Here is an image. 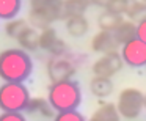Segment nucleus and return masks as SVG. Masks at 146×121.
<instances>
[{"mask_svg": "<svg viewBox=\"0 0 146 121\" xmlns=\"http://www.w3.org/2000/svg\"><path fill=\"white\" fill-rule=\"evenodd\" d=\"M91 5V0H63V19L80 16Z\"/></svg>", "mask_w": 146, "mask_h": 121, "instance_id": "nucleus-14", "label": "nucleus"}, {"mask_svg": "<svg viewBox=\"0 0 146 121\" xmlns=\"http://www.w3.org/2000/svg\"><path fill=\"white\" fill-rule=\"evenodd\" d=\"M27 113H35V112H39L42 116L46 118H54L57 115V112L50 107L47 99H42V98H32L25 108Z\"/></svg>", "mask_w": 146, "mask_h": 121, "instance_id": "nucleus-16", "label": "nucleus"}, {"mask_svg": "<svg viewBox=\"0 0 146 121\" xmlns=\"http://www.w3.org/2000/svg\"><path fill=\"white\" fill-rule=\"evenodd\" d=\"M135 24H137V38L146 44V16Z\"/></svg>", "mask_w": 146, "mask_h": 121, "instance_id": "nucleus-25", "label": "nucleus"}, {"mask_svg": "<svg viewBox=\"0 0 146 121\" xmlns=\"http://www.w3.org/2000/svg\"><path fill=\"white\" fill-rule=\"evenodd\" d=\"M129 3H130V0H110V3L107 5L105 10L110 11V13L118 14V16H123V14H126Z\"/></svg>", "mask_w": 146, "mask_h": 121, "instance_id": "nucleus-22", "label": "nucleus"}, {"mask_svg": "<svg viewBox=\"0 0 146 121\" xmlns=\"http://www.w3.org/2000/svg\"><path fill=\"white\" fill-rule=\"evenodd\" d=\"M90 91H91L93 96H96L99 99L108 98L113 93V82H111V79L93 76V79L90 80Z\"/></svg>", "mask_w": 146, "mask_h": 121, "instance_id": "nucleus-11", "label": "nucleus"}, {"mask_svg": "<svg viewBox=\"0 0 146 121\" xmlns=\"http://www.w3.org/2000/svg\"><path fill=\"white\" fill-rule=\"evenodd\" d=\"M116 110L121 118L135 120L145 108V94L138 88H124L118 94Z\"/></svg>", "mask_w": 146, "mask_h": 121, "instance_id": "nucleus-5", "label": "nucleus"}, {"mask_svg": "<svg viewBox=\"0 0 146 121\" xmlns=\"http://www.w3.org/2000/svg\"><path fill=\"white\" fill-rule=\"evenodd\" d=\"M54 121H88L79 110H69V112H60L54 116Z\"/></svg>", "mask_w": 146, "mask_h": 121, "instance_id": "nucleus-23", "label": "nucleus"}, {"mask_svg": "<svg viewBox=\"0 0 146 121\" xmlns=\"http://www.w3.org/2000/svg\"><path fill=\"white\" fill-rule=\"evenodd\" d=\"M141 2H145V3H146V0H141Z\"/></svg>", "mask_w": 146, "mask_h": 121, "instance_id": "nucleus-28", "label": "nucleus"}, {"mask_svg": "<svg viewBox=\"0 0 146 121\" xmlns=\"http://www.w3.org/2000/svg\"><path fill=\"white\" fill-rule=\"evenodd\" d=\"M21 7H22V0H0V19H16Z\"/></svg>", "mask_w": 146, "mask_h": 121, "instance_id": "nucleus-17", "label": "nucleus"}, {"mask_svg": "<svg viewBox=\"0 0 146 121\" xmlns=\"http://www.w3.org/2000/svg\"><path fill=\"white\" fill-rule=\"evenodd\" d=\"M77 58L74 55L64 54L60 57H50L47 61V76L52 82L69 80L77 71Z\"/></svg>", "mask_w": 146, "mask_h": 121, "instance_id": "nucleus-6", "label": "nucleus"}, {"mask_svg": "<svg viewBox=\"0 0 146 121\" xmlns=\"http://www.w3.org/2000/svg\"><path fill=\"white\" fill-rule=\"evenodd\" d=\"M30 96L29 88L24 83L5 82L0 85V110L2 112H25Z\"/></svg>", "mask_w": 146, "mask_h": 121, "instance_id": "nucleus-4", "label": "nucleus"}, {"mask_svg": "<svg viewBox=\"0 0 146 121\" xmlns=\"http://www.w3.org/2000/svg\"><path fill=\"white\" fill-rule=\"evenodd\" d=\"M29 27H30V24H29V21H27V19H17V17H16V19L8 21L5 30H7V35L10 36V38L17 39V36H19L25 29H29Z\"/></svg>", "mask_w": 146, "mask_h": 121, "instance_id": "nucleus-21", "label": "nucleus"}, {"mask_svg": "<svg viewBox=\"0 0 146 121\" xmlns=\"http://www.w3.org/2000/svg\"><path fill=\"white\" fill-rule=\"evenodd\" d=\"M58 19H63V0H30V27L44 30Z\"/></svg>", "mask_w": 146, "mask_h": 121, "instance_id": "nucleus-3", "label": "nucleus"}, {"mask_svg": "<svg viewBox=\"0 0 146 121\" xmlns=\"http://www.w3.org/2000/svg\"><path fill=\"white\" fill-rule=\"evenodd\" d=\"M88 29H90V24L83 14L72 16V17H68L66 19V30L74 38H82L83 35H86Z\"/></svg>", "mask_w": 146, "mask_h": 121, "instance_id": "nucleus-13", "label": "nucleus"}, {"mask_svg": "<svg viewBox=\"0 0 146 121\" xmlns=\"http://www.w3.org/2000/svg\"><path fill=\"white\" fill-rule=\"evenodd\" d=\"M123 58H121L119 52H110V54H104L101 58L93 63L91 71L93 76L96 77H105V79H111L116 72H119L123 68Z\"/></svg>", "mask_w": 146, "mask_h": 121, "instance_id": "nucleus-8", "label": "nucleus"}, {"mask_svg": "<svg viewBox=\"0 0 146 121\" xmlns=\"http://www.w3.org/2000/svg\"><path fill=\"white\" fill-rule=\"evenodd\" d=\"M119 113L116 110V105L111 102H104L94 110L88 121H119Z\"/></svg>", "mask_w": 146, "mask_h": 121, "instance_id": "nucleus-12", "label": "nucleus"}, {"mask_svg": "<svg viewBox=\"0 0 146 121\" xmlns=\"http://www.w3.org/2000/svg\"><path fill=\"white\" fill-rule=\"evenodd\" d=\"M47 101L57 113L77 110L82 102V88L72 79L52 82L47 88Z\"/></svg>", "mask_w": 146, "mask_h": 121, "instance_id": "nucleus-2", "label": "nucleus"}, {"mask_svg": "<svg viewBox=\"0 0 146 121\" xmlns=\"http://www.w3.org/2000/svg\"><path fill=\"white\" fill-rule=\"evenodd\" d=\"M33 72V60L22 49L0 52V79L5 82L24 83Z\"/></svg>", "mask_w": 146, "mask_h": 121, "instance_id": "nucleus-1", "label": "nucleus"}, {"mask_svg": "<svg viewBox=\"0 0 146 121\" xmlns=\"http://www.w3.org/2000/svg\"><path fill=\"white\" fill-rule=\"evenodd\" d=\"M111 33H113L115 39L118 41V44L123 46V44H126V43L132 41L133 38H137V24L132 22V21H129V19H123L119 22V25H118Z\"/></svg>", "mask_w": 146, "mask_h": 121, "instance_id": "nucleus-10", "label": "nucleus"}, {"mask_svg": "<svg viewBox=\"0 0 146 121\" xmlns=\"http://www.w3.org/2000/svg\"><path fill=\"white\" fill-rule=\"evenodd\" d=\"M145 108H146V94H145Z\"/></svg>", "mask_w": 146, "mask_h": 121, "instance_id": "nucleus-27", "label": "nucleus"}, {"mask_svg": "<svg viewBox=\"0 0 146 121\" xmlns=\"http://www.w3.org/2000/svg\"><path fill=\"white\" fill-rule=\"evenodd\" d=\"M119 44L115 39L111 32H105V30H99L91 39V49L99 54H110V52H116Z\"/></svg>", "mask_w": 146, "mask_h": 121, "instance_id": "nucleus-9", "label": "nucleus"}, {"mask_svg": "<svg viewBox=\"0 0 146 121\" xmlns=\"http://www.w3.org/2000/svg\"><path fill=\"white\" fill-rule=\"evenodd\" d=\"M58 35L57 32H55V29H52V27H47V29H44L41 33H39V38H38V44L41 49H44V51H50L52 46L55 44V43L58 41Z\"/></svg>", "mask_w": 146, "mask_h": 121, "instance_id": "nucleus-20", "label": "nucleus"}, {"mask_svg": "<svg viewBox=\"0 0 146 121\" xmlns=\"http://www.w3.org/2000/svg\"><path fill=\"white\" fill-rule=\"evenodd\" d=\"M123 21V17L118 16V14L115 13H110V11H102L101 14H99L98 17V25L101 30H105V32H113L115 29H116L118 25H119V22Z\"/></svg>", "mask_w": 146, "mask_h": 121, "instance_id": "nucleus-18", "label": "nucleus"}, {"mask_svg": "<svg viewBox=\"0 0 146 121\" xmlns=\"http://www.w3.org/2000/svg\"><path fill=\"white\" fill-rule=\"evenodd\" d=\"M38 38H39L38 32H36L33 27H29V29H25L19 36H17V41H19L22 51H25V52H35L36 49H39Z\"/></svg>", "mask_w": 146, "mask_h": 121, "instance_id": "nucleus-15", "label": "nucleus"}, {"mask_svg": "<svg viewBox=\"0 0 146 121\" xmlns=\"http://www.w3.org/2000/svg\"><path fill=\"white\" fill-rule=\"evenodd\" d=\"M108 3H110V0H91V5L99 8H107Z\"/></svg>", "mask_w": 146, "mask_h": 121, "instance_id": "nucleus-26", "label": "nucleus"}, {"mask_svg": "<svg viewBox=\"0 0 146 121\" xmlns=\"http://www.w3.org/2000/svg\"><path fill=\"white\" fill-rule=\"evenodd\" d=\"M0 121H27V118L22 113H17V112H2Z\"/></svg>", "mask_w": 146, "mask_h": 121, "instance_id": "nucleus-24", "label": "nucleus"}, {"mask_svg": "<svg viewBox=\"0 0 146 121\" xmlns=\"http://www.w3.org/2000/svg\"><path fill=\"white\" fill-rule=\"evenodd\" d=\"M126 16L132 22H138L140 19H143L146 16V3L141 2V0H130L127 11H126Z\"/></svg>", "mask_w": 146, "mask_h": 121, "instance_id": "nucleus-19", "label": "nucleus"}, {"mask_svg": "<svg viewBox=\"0 0 146 121\" xmlns=\"http://www.w3.org/2000/svg\"><path fill=\"white\" fill-rule=\"evenodd\" d=\"M119 55L123 58V63L129 68L135 69L146 66V44L138 38H133L132 41L121 46Z\"/></svg>", "mask_w": 146, "mask_h": 121, "instance_id": "nucleus-7", "label": "nucleus"}]
</instances>
